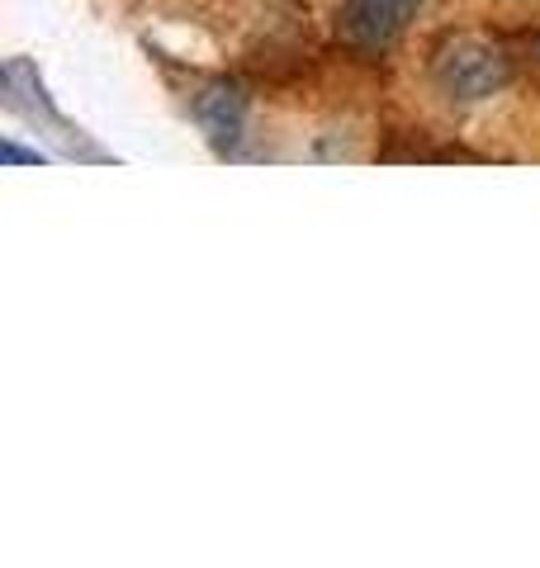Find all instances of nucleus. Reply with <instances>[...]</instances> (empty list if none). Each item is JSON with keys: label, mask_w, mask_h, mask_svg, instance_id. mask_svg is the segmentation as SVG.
Wrapping results in <instances>:
<instances>
[{"label": "nucleus", "mask_w": 540, "mask_h": 568, "mask_svg": "<svg viewBox=\"0 0 540 568\" xmlns=\"http://www.w3.org/2000/svg\"><path fill=\"white\" fill-rule=\"evenodd\" d=\"M431 77L456 100H489L512 81V58L479 33H460L431 58Z\"/></svg>", "instance_id": "nucleus-1"}, {"label": "nucleus", "mask_w": 540, "mask_h": 568, "mask_svg": "<svg viewBox=\"0 0 540 568\" xmlns=\"http://www.w3.org/2000/svg\"><path fill=\"white\" fill-rule=\"evenodd\" d=\"M418 0H341V39L360 52H380L408 29Z\"/></svg>", "instance_id": "nucleus-2"}, {"label": "nucleus", "mask_w": 540, "mask_h": 568, "mask_svg": "<svg viewBox=\"0 0 540 568\" xmlns=\"http://www.w3.org/2000/svg\"><path fill=\"white\" fill-rule=\"evenodd\" d=\"M194 114H200L204 133L219 142V148H232L242 133V95L232 85H209V91L194 100Z\"/></svg>", "instance_id": "nucleus-3"}]
</instances>
